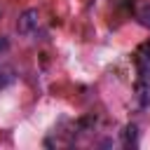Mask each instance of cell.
Instances as JSON below:
<instances>
[{
    "label": "cell",
    "mask_w": 150,
    "mask_h": 150,
    "mask_svg": "<svg viewBox=\"0 0 150 150\" xmlns=\"http://www.w3.org/2000/svg\"><path fill=\"white\" fill-rule=\"evenodd\" d=\"M38 23H40L38 9H26V12L19 16V21H16V30H19L21 35H30V33L38 30Z\"/></svg>",
    "instance_id": "cell-1"
},
{
    "label": "cell",
    "mask_w": 150,
    "mask_h": 150,
    "mask_svg": "<svg viewBox=\"0 0 150 150\" xmlns=\"http://www.w3.org/2000/svg\"><path fill=\"white\" fill-rule=\"evenodd\" d=\"M136 70L141 80H150V42L141 45L138 54H136Z\"/></svg>",
    "instance_id": "cell-2"
},
{
    "label": "cell",
    "mask_w": 150,
    "mask_h": 150,
    "mask_svg": "<svg viewBox=\"0 0 150 150\" xmlns=\"http://www.w3.org/2000/svg\"><path fill=\"white\" fill-rule=\"evenodd\" d=\"M136 96H138V105L141 108L150 105V84H148V80H141L136 84Z\"/></svg>",
    "instance_id": "cell-3"
},
{
    "label": "cell",
    "mask_w": 150,
    "mask_h": 150,
    "mask_svg": "<svg viewBox=\"0 0 150 150\" xmlns=\"http://www.w3.org/2000/svg\"><path fill=\"white\" fill-rule=\"evenodd\" d=\"M122 138H124V145H136V141H138V127L136 124H127L124 131H122Z\"/></svg>",
    "instance_id": "cell-4"
},
{
    "label": "cell",
    "mask_w": 150,
    "mask_h": 150,
    "mask_svg": "<svg viewBox=\"0 0 150 150\" xmlns=\"http://www.w3.org/2000/svg\"><path fill=\"white\" fill-rule=\"evenodd\" d=\"M14 80V75H12V70H7V68H0V87H5V84H9Z\"/></svg>",
    "instance_id": "cell-5"
},
{
    "label": "cell",
    "mask_w": 150,
    "mask_h": 150,
    "mask_svg": "<svg viewBox=\"0 0 150 150\" xmlns=\"http://www.w3.org/2000/svg\"><path fill=\"white\" fill-rule=\"evenodd\" d=\"M138 19H141V23H143V26H150V7H143V9H141V14H138Z\"/></svg>",
    "instance_id": "cell-6"
},
{
    "label": "cell",
    "mask_w": 150,
    "mask_h": 150,
    "mask_svg": "<svg viewBox=\"0 0 150 150\" xmlns=\"http://www.w3.org/2000/svg\"><path fill=\"white\" fill-rule=\"evenodd\" d=\"M7 47H9V40L5 35H0V52H7Z\"/></svg>",
    "instance_id": "cell-7"
}]
</instances>
